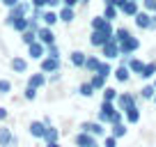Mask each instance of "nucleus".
I'll list each match as a JSON object with an SVG mask.
<instances>
[{
    "label": "nucleus",
    "mask_w": 156,
    "mask_h": 147,
    "mask_svg": "<svg viewBox=\"0 0 156 147\" xmlns=\"http://www.w3.org/2000/svg\"><path fill=\"white\" fill-rule=\"evenodd\" d=\"M154 76H156V62H147L140 74V78H154Z\"/></svg>",
    "instance_id": "nucleus-30"
},
{
    "label": "nucleus",
    "mask_w": 156,
    "mask_h": 147,
    "mask_svg": "<svg viewBox=\"0 0 156 147\" xmlns=\"http://www.w3.org/2000/svg\"><path fill=\"white\" fill-rule=\"evenodd\" d=\"M97 74L101 76V78H108V76L112 74V67L108 62H101V64H99V69H97Z\"/></svg>",
    "instance_id": "nucleus-34"
},
{
    "label": "nucleus",
    "mask_w": 156,
    "mask_h": 147,
    "mask_svg": "<svg viewBox=\"0 0 156 147\" xmlns=\"http://www.w3.org/2000/svg\"><path fill=\"white\" fill-rule=\"evenodd\" d=\"M58 16H60V21H64V23H71L76 14H73V7H62Z\"/></svg>",
    "instance_id": "nucleus-27"
},
{
    "label": "nucleus",
    "mask_w": 156,
    "mask_h": 147,
    "mask_svg": "<svg viewBox=\"0 0 156 147\" xmlns=\"http://www.w3.org/2000/svg\"><path fill=\"white\" fill-rule=\"evenodd\" d=\"M115 113H117V106H115V103L103 101L101 108H99V113H97V122H101V124H106V127H110L112 115H115Z\"/></svg>",
    "instance_id": "nucleus-2"
},
{
    "label": "nucleus",
    "mask_w": 156,
    "mask_h": 147,
    "mask_svg": "<svg viewBox=\"0 0 156 147\" xmlns=\"http://www.w3.org/2000/svg\"><path fill=\"white\" fill-rule=\"evenodd\" d=\"M138 46H140V41L136 37H129V39L119 41V55H131L133 51H138Z\"/></svg>",
    "instance_id": "nucleus-9"
},
{
    "label": "nucleus",
    "mask_w": 156,
    "mask_h": 147,
    "mask_svg": "<svg viewBox=\"0 0 156 147\" xmlns=\"http://www.w3.org/2000/svg\"><path fill=\"white\" fill-rule=\"evenodd\" d=\"M117 16V7L115 5H106V9H103V19L106 21H112Z\"/></svg>",
    "instance_id": "nucleus-37"
},
{
    "label": "nucleus",
    "mask_w": 156,
    "mask_h": 147,
    "mask_svg": "<svg viewBox=\"0 0 156 147\" xmlns=\"http://www.w3.org/2000/svg\"><path fill=\"white\" fill-rule=\"evenodd\" d=\"M41 21H44V25H48V28H53L55 23H58L60 21V16L55 14L53 9H48V12H44V14H41Z\"/></svg>",
    "instance_id": "nucleus-21"
},
{
    "label": "nucleus",
    "mask_w": 156,
    "mask_h": 147,
    "mask_svg": "<svg viewBox=\"0 0 156 147\" xmlns=\"http://www.w3.org/2000/svg\"><path fill=\"white\" fill-rule=\"evenodd\" d=\"M28 55H30L32 60H44V58H46V46L37 39L34 44H30V46H28Z\"/></svg>",
    "instance_id": "nucleus-10"
},
{
    "label": "nucleus",
    "mask_w": 156,
    "mask_h": 147,
    "mask_svg": "<svg viewBox=\"0 0 156 147\" xmlns=\"http://www.w3.org/2000/svg\"><path fill=\"white\" fill-rule=\"evenodd\" d=\"M46 58H55V60H60V48H58L55 44L46 46Z\"/></svg>",
    "instance_id": "nucleus-38"
},
{
    "label": "nucleus",
    "mask_w": 156,
    "mask_h": 147,
    "mask_svg": "<svg viewBox=\"0 0 156 147\" xmlns=\"http://www.w3.org/2000/svg\"><path fill=\"white\" fill-rule=\"evenodd\" d=\"M28 133H30L32 138H37V140H41V138H44V133H46L44 120H32V122H30V127H28Z\"/></svg>",
    "instance_id": "nucleus-8"
},
{
    "label": "nucleus",
    "mask_w": 156,
    "mask_h": 147,
    "mask_svg": "<svg viewBox=\"0 0 156 147\" xmlns=\"http://www.w3.org/2000/svg\"><path fill=\"white\" fill-rule=\"evenodd\" d=\"M90 83H92V88H94V90H101V92H103V88H106V78H101L99 74H92Z\"/></svg>",
    "instance_id": "nucleus-33"
},
{
    "label": "nucleus",
    "mask_w": 156,
    "mask_h": 147,
    "mask_svg": "<svg viewBox=\"0 0 156 147\" xmlns=\"http://www.w3.org/2000/svg\"><path fill=\"white\" fill-rule=\"evenodd\" d=\"M23 97H25V101H34V99H37V90L34 88H25V92H23Z\"/></svg>",
    "instance_id": "nucleus-40"
},
{
    "label": "nucleus",
    "mask_w": 156,
    "mask_h": 147,
    "mask_svg": "<svg viewBox=\"0 0 156 147\" xmlns=\"http://www.w3.org/2000/svg\"><path fill=\"white\" fill-rule=\"evenodd\" d=\"M78 94H80V97H92V94H94V88H92V83H83V85H80V88H78Z\"/></svg>",
    "instance_id": "nucleus-35"
},
{
    "label": "nucleus",
    "mask_w": 156,
    "mask_h": 147,
    "mask_svg": "<svg viewBox=\"0 0 156 147\" xmlns=\"http://www.w3.org/2000/svg\"><path fill=\"white\" fill-rule=\"evenodd\" d=\"M46 147H62V145H60V142H48Z\"/></svg>",
    "instance_id": "nucleus-49"
},
{
    "label": "nucleus",
    "mask_w": 156,
    "mask_h": 147,
    "mask_svg": "<svg viewBox=\"0 0 156 147\" xmlns=\"http://www.w3.org/2000/svg\"><path fill=\"white\" fill-rule=\"evenodd\" d=\"M140 97L142 99H154L156 97V88L154 85H145V88L140 90Z\"/></svg>",
    "instance_id": "nucleus-36"
},
{
    "label": "nucleus",
    "mask_w": 156,
    "mask_h": 147,
    "mask_svg": "<svg viewBox=\"0 0 156 147\" xmlns=\"http://www.w3.org/2000/svg\"><path fill=\"white\" fill-rule=\"evenodd\" d=\"M12 92V83L7 78H0V94H9Z\"/></svg>",
    "instance_id": "nucleus-39"
},
{
    "label": "nucleus",
    "mask_w": 156,
    "mask_h": 147,
    "mask_svg": "<svg viewBox=\"0 0 156 147\" xmlns=\"http://www.w3.org/2000/svg\"><path fill=\"white\" fill-rule=\"evenodd\" d=\"M103 147H117V138L115 136H103Z\"/></svg>",
    "instance_id": "nucleus-41"
},
{
    "label": "nucleus",
    "mask_w": 156,
    "mask_h": 147,
    "mask_svg": "<svg viewBox=\"0 0 156 147\" xmlns=\"http://www.w3.org/2000/svg\"><path fill=\"white\" fill-rule=\"evenodd\" d=\"M145 7L149 12H156V0H145Z\"/></svg>",
    "instance_id": "nucleus-43"
},
{
    "label": "nucleus",
    "mask_w": 156,
    "mask_h": 147,
    "mask_svg": "<svg viewBox=\"0 0 156 147\" xmlns=\"http://www.w3.org/2000/svg\"><path fill=\"white\" fill-rule=\"evenodd\" d=\"M85 60H87V55H85L83 51H73L71 53V64L73 67H85Z\"/></svg>",
    "instance_id": "nucleus-23"
},
{
    "label": "nucleus",
    "mask_w": 156,
    "mask_h": 147,
    "mask_svg": "<svg viewBox=\"0 0 156 147\" xmlns=\"http://www.w3.org/2000/svg\"><path fill=\"white\" fill-rule=\"evenodd\" d=\"M154 88H156V76H154Z\"/></svg>",
    "instance_id": "nucleus-51"
},
{
    "label": "nucleus",
    "mask_w": 156,
    "mask_h": 147,
    "mask_svg": "<svg viewBox=\"0 0 156 147\" xmlns=\"http://www.w3.org/2000/svg\"><path fill=\"white\" fill-rule=\"evenodd\" d=\"M37 39L41 41L44 46H51V44H55V34H53V28H48V25H41V28L37 30Z\"/></svg>",
    "instance_id": "nucleus-7"
},
{
    "label": "nucleus",
    "mask_w": 156,
    "mask_h": 147,
    "mask_svg": "<svg viewBox=\"0 0 156 147\" xmlns=\"http://www.w3.org/2000/svg\"><path fill=\"white\" fill-rule=\"evenodd\" d=\"M60 2H62V0H46V7H51V9H53V7H58Z\"/></svg>",
    "instance_id": "nucleus-46"
},
{
    "label": "nucleus",
    "mask_w": 156,
    "mask_h": 147,
    "mask_svg": "<svg viewBox=\"0 0 156 147\" xmlns=\"http://www.w3.org/2000/svg\"><path fill=\"white\" fill-rule=\"evenodd\" d=\"M103 55H106V60H112V58H119V44H117L115 39H108L106 44L101 46Z\"/></svg>",
    "instance_id": "nucleus-11"
},
{
    "label": "nucleus",
    "mask_w": 156,
    "mask_h": 147,
    "mask_svg": "<svg viewBox=\"0 0 156 147\" xmlns=\"http://www.w3.org/2000/svg\"><path fill=\"white\" fill-rule=\"evenodd\" d=\"M103 2H106V5H115L117 0H103Z\"/></svg>",
    "instance_id": "nucleus-50"
},
{
    "label": "nucleus",
    "mask_w": 156,
    "mask_h": 147,
    "mask_svg": "<svg viewBox=\"0 0 156 147\" xmlns=\"http://www.w3.org/2000/svg\"><path fill=\"white\" fill-rule=\"evenodd\" d=\"M115 78L119 81V83H126V81L131 78V69H129L126 64H119V67H117V71H115Z\"/></svg>",
    "instance_id": "nucleus-20"
},
{
    "label": "nucleus",
    "mask_w": 156,
    "mask_h": 147,
    "mask_svg": "<svg viewBox=\"0 0 156 147\" xmlns=\"http://www.w3.org/2000/svg\"><path fill=\"white\" fill-rule=\"evenodd\" d=\"M41 140H44L46 145H48V142H60V131L51 124V127H46V133H44V138H41Z\"/></svg>",
    "instance_id": "nucleus-18"
},
{
    "label": "nucleus",
    "mask_w": 156,
    "mask_h": 147,
    "mask_svg": "<svg viewBox=\"0 0 156 147\" xmlns=\"http://www.w3.org/2000/svg\"><path fill=\"white\" fill-rule=\"evenodd\" d=\"M117 97H119V92H117L115 88H103V101L115 103V101H117Z\"/></svg>",
    "instance_id": "nucleus-31"
},
{
    "label": "nucleus",
    "mask_w": 156,
    "mask_h": 147,
    "mask_svg": "<svg viewBox=\"0 0 156 147\" xmlns=\"http://www.w3.org/2000/svg\"><path fill=\"white\" fill-rule=\"evenodd\" d=\"M149 30H156V16H151V25H149Z\"/></svg>",
    "instance_id": "nucleus-48"
},
{
    "label": "nucleus",
    "mask_w": 156,
    "mask_h": 147,
    "mask_svg": "<svg viewBox=\"0 0 156 147\" xmlns=\"http://www.w3.org/2000/svg\"><path fill=\"white\" fill-rule=\"evenodd\" d=\"M136 25H138V28H142V30H149L151 14H147V12H138V14H136Z\"/></svg>",
    "instance_id": "nucleus-17"
},
{
    "label": "nucleus",
    "mask_w": 156,
    "mask_h": 147,
    "mask_svg": "<svg viewBox=\"0 0 156 147\" xmlns=\"http://www.w3.org/2000/svg\"><path fill=\"white\" fill-rule=\"evenodd\" d=\"M151 101H154V103H156V97H154V99H151Z\"/></svg>",
    "instance_id": "nucleus-53"
},
{
    "label": "nucleus",
    "mask_w": 156,
    "mask_h": 147,
    "mask_svg": "<svg viewBox=\"0 0 156 147\" xmlns=\"http://www.w3.org/2000/svg\"><path fill=\"white\" fill-rule=\"evenodd\" d=\"M124 120H126V124H138V122H140V108H138V106L129 108L126 113H124Z\"/></svg>",
    "instance_id": "nucleus-19"
},
{
    "label": "nucleus",
    "mask_w": 156,
    "mask_h": 147,
    "mask_svg": "<svg viewBox=\"0 0 156 147\" xmlns=\"http://www.w3.org/2000/svg\"><path fill=\"white\" fill-rule=\"evenodd\" d=\"M0 2H2V5H5L7 9H12V7H16V5H19L21 0H0Z\"/></svg>",
    "instance_id": "nucleus-42"
},
{
    "label": "nucleus",
    "mask_w": 156,
    "mask_h": 147,
    "mask_svg": "<svg viewBox=\"0 0 156 147\" xmlns=\"http://www.w3.org/2000/svg\"><path fill=\"white\" fill-rule=\"evenodd\" d=\"M76 2H78V0H62V5H64V7H73Z\"/></svg>",
    "instance_id": "nucleus-47"
},
{
    "label": "nucleus",
    "mask_w": 156,
    "mask_h": 147,
    "mask_svg": "<svg viewBox=\"0 0 156 147\" xmlns=\"http://www.w3.org/2000/svg\"><path fill=\"white\" fill-rule=\"evenodd\" d=\"M80 131L92 133L94 138H101V136H106V124H101V122H83L80 124Z\"/></svg>",
    "instance_id": "nucleus-4"
},
{
    "label": "nucleus",
    "mask_w": 156,
    "mask_h": 147,
    "mask_svg": "<svg viewBox=\"0 0 156 147\" xmlns=\"http://www.w3.org/2000/svg\"><path fill=\"white\" fill-rule=\"evenodd\" d=\"M19 145V138L12 133V129L0 127V147H16Z\"/></svg>",
    "instance_id": "nucleus-6"
},
{
    "label": "nucleus",
    "mask_w": 156,
    "mask_h": 147,
    "mask_svg": "<svg viewBox=\"0 0 156 147\" xmlns=\"http://www.w3.org/2000/svg\"><path fill=\"white\" fill-rule=\"evenodd\" d=\"M7 117H9V110H7V108H2V106H0V122H5Z\"/></svg>",
    "instance_id": "nucleus-44"
},
{
    "label": "nucleus",
    "mask_w": 156,
    "mask_h": 147,
    "mask_svg": "<svg viewBox=\"0 0 156 147\" xmlns=\"http://www.w3.org/2000/svg\"><path fill=\"white\" fill-rule=\"evenodd\" d=\"M129 37H133L129 28H117V30H115V34H112V39H115L117 44H119V41H124V39H129Z\"/></svg>",
    "instance_id": "nucleus-25"
},
{
    "label": "nucleus",
    "mask_w": 156,
    "mask_h": 147,
    "mask_svg": "<svg viewBox=\"0 0 156 147\" xmlns=\"http://www.w3.org/2000/svg\"><path fill=\"white\" fill-rule=\"evenodd\" d=\"M28 85H30V88H34V90L44 88V85H46V74H44V71L30 74V76H28Z\"/></svg>",
    "instance_id": "nucleus-15"
},
{
    "label": "nucleus",
    "mask_w": 156,
    "mask_h": 147,
    "mask_svg": "<svg viewBox=\"0 0 156 147\" xmlns=\"http://www.w3.org/2000/svg\"><path fill=\"white\" fill-rule=\"evenodd\" d=\"M9 67H12V71H14V74H25V71H28V60L21 58V55H14L12 62H9Z\"/></svg>",
    "instance_id": "nucleus-14"
},
{
    "label": "nucleus",
    "mask_w": 156,
    "mask_h": 147,
    "mask_svg": "<svg viewBox=\"0 0 156 147\" xmlns=\"http://www.w3.org/2000/svg\"><path fill=\"white\" fill-rule=\"evenodd\" d=\"M12 28H14L19 34H21V32H25V30L30 28V21H28V16H25V19H16L14 23H12Z\"/></svg>",
    "instance_id": "nucleus-28"
},
{
    "label": "nucleus",
    "mask_w": 156,
    "mask_h": 147,
    "mask_svg": "<svg viewBox=\"0 0 156 147\" xmlns=\"http://www.w3.org/2000/svg\"><path fill=\"white\" fill-rule=\"evenodd\" d=\"M92 30H103V32H108V34H115L110 21H106L103 16H94L92 19Z\"/></svg>",
    "instance_id": "nucleus-12"
},
{
    "label": "nucleus",
    "mask_w": 156,
    "mask_h": 147,
    "mask_svg": "<svg viewBox=\"0 0 156 147\" xmlns=\"http://www.w3.org/2000/svg\"><path fill=\"white\" fill-rule=\"evenodd\" d=\"M78 2H87V0H78Z\"/></svg>",
    "instance_id": "nucleus-52"
},
{
    "label": "nucleus",
    "mask_w": 156,
    "mask_h": 147,
    "mask_svg": "<svg viewBox=\"0 0 156 147\" xmlns=\"http://www.w3.org/2000/svg\"><path fill=\"white\" fill-rule=\"evenodd\" d=\"M21 41H23L25 46L34 44V41H37V32H34V30H25V32H21Z\"/></svg>",
    "instance_id": "nucleus-29"
},
{
    "label": "nucleus",
    "mask_w": 156,
    "mask_h": 147,
    "mask_svg": "<svg viewBox=\"0 0 156 147\" xmlns=\"http://www.w3.org/2000/svg\"><path fill=\"white\" fill-rule=\"evenodd\" d=\"M126 67L131 69V74H138V76H140L142 69H145V62H142V60H138V58H131V62H129Z\"/></svg>",
    "instance_id": "nucleus-26"
},
{
    "label": "nucleus",
    "mask_w": 156,
    "mask_h": 147,
    "mask_svg": "<svg viewBox=\"0 0 156 147\" xmlns=\"http://www.w3.org/2000/svg\"><path fill=\"white\" fill-rule=\"evenodd\" d=\"M73 142H76V147H99L97 138L92 133H85V131H78L73 136Z\"/></svg>",
    "instance_id": "nucleus-5"
},
{
    "label": "nucleus",
    "mask_w": 156,
    "mask_h": 147,
    "mask_svg": "<svg viewBox=\"0 0 156 147\" xmlns=\"http://www.w3.org/2000/svg\"><path fill=\"white\" fill-rule=\"evenodd\" d=\"M108 39H112V34L103 32V30H92V34H90V41H92V46H103Z\"/></svg>",
    "instance_id": "nucleus-13"
},
{
    "label": "nucleus",
    "mask_w": 156,
    "mask_h": 147,
    "mask_svg": "<svg viewBox=\"0 0 156 147\" xmlns=\"http://www.w3.org/2000/svg\"><path fill=\"white\" fill-rule=\"evenodd\" d=\"M99 64H101V60H99V58H94V55H92V58H87V60H85V69H87L90 74H97Z\"/></svg>",
    "instance_id": "nucleus-32"
},
{
    "label": "nucleus",
    "mask_w": 156,
    "mask_h": 147,
    "mask_svg": "<svg viewBox=\"0 0 156 147\" xmlns=\"http://www.w3.org/2000/svg\"><path fill=\"white\" fill-rule=\"evenodd\" d=\"M115 106H117V110H122V113H126L129 108L138 106V101H136V97H133L131 92H119V97H117Z\"/></svg>",
    "instance_id": "nucleus-3"
},
{
    "label": "nucleus",
    "mask_w": 156,
    "mask_h": 147,
    "mask_svg": "<svg viewBox=\"0 0 156 147\" xmlns=\"http://www.w3.org/2000/svg\"><path fill=\"white\" fill-rule=\"evenodd\" d=\"M119 12H124L126 16H136L138 14V0H129V2H124V7Z\"/></svg>",
    "instance_id": "nucleus-24"
},
{
    "label": "nucleus",
    "mask_w": 156,
    "mask_h": 147,
    "mask_svg": "<svg viewBox=\"0 0 156 147\" xmlns=\"http://www.w3.org/2000/svg\"><path fill=\"white\" fill-rule=\"evenodd\" d=\"M30 9H32V2H23V0H21L19 5L12 7L9 14L5 16V25H9V28H12V23H14L16 19H25V16L30 14Z\"/></svg>",
    "instance_id": "nucleus-1"
},
{
    "label": "nucleus",
    "mask_w": 156,
    "mask_h": 147,
    "mask_svg": "<svg viewBox=\"0 0 156 147\" xmlns=\"http://www.w3.org/2000/svg\"><path fill=\"white\" fill-rule=\"evenodd\" d=\"M41 71H44V74H55V71H60V60H55V58H44V60H41Z\"/></svg>",
    "instance_id": "nucleus-16"
},
{
    "label": "nucleus",
    "mask_w": 156,
    "mask_h": 147,
    "mask_svg": "<svg viewBox=\"0 0 156 147\" xmlns=\"http://www.w3.org/2000/svg\"><path fill=\"white\" fill-rule=\"evenodd\" d=\"M30 2H32V7H39V9L46 7V0H30Z\"/></svg>",
    "instance_id": "nucleus-45"
},
{
    "label": "nucleus",
    "mask_w": 156,
    "mask_h": 147,
    "mask_svg": "<svg viewBox=\"0 0 156 147\" xmlns=\"http://www.w3.org/2000/svg\"><path fill=\"white\" fill-rule=\"evenodd\" d=\"M126 131H129V129H126V124H124V122H119V124H112V127H110V136H115L117 140L126 136Z\"/></svg>",
    "instance_id": "nucleus-22"
}]
</instances>
